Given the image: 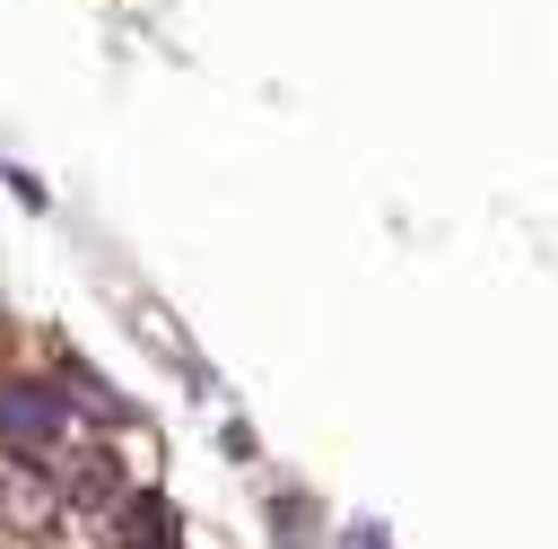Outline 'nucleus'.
Here are the masks:
<instances>
[{
    "mask_svg": "<svg viewBox=\"0 0 558 549\" xmlns=\"http://www.w3.org/2000/svg\"><path fill=\"white\" fill-rule=\"evenodd\" d=\"M0 427L9 436H52V401H26L17 392V401H0Z\"/></svg>",
    "mask_w": 558,
    "mask_h": 549,
    "instance_id": "nucleus-1",
    "label": "nucleus"
}]
</instances>
